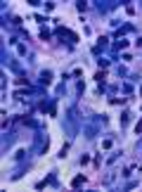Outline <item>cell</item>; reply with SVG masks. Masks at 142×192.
Returning a JSON list of instances; mask_svg holds the SVG:
<instances>
[{"instance_id":"cell-2","label":"cell","mask_w":142,"mask_h":192,"mask_svg":"<svg viewBox=\"0 0 142 192\" xmlns=\"http://www.w3.org/2000/svg\"><path fill=\"white\" fill-rule=\"evenodd\" d=\"M137 45H140V47H142V40H140V43H137Z\"/></svg>"},{"instance_id":"cell-1","label":"cell","mask_w":142,"mask_h":192,"mask_svg":"<svg viewBox=\"0 0 142 192\" xmlns=\"http://www.w3.org/2000/svg\"><path fill=\"white\" fill-rule=\"evenodd\" d=\"M40 78H43V81H47V83H50V78H52V74H50V71H43V74H40Z\"/></svg>"}]
</instances>
